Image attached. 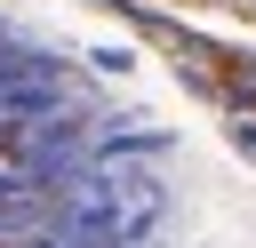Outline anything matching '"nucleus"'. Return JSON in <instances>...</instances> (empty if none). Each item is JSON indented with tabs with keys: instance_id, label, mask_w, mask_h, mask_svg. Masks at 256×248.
Here are the masks:
<instances>
[{
	"instance_id": "nucleus-1",
	"label": "nucleus",
	"mask_w": 256,
	"mask_h": 248,
	"mask_svg": "<svg viewBox=\"0 0 256 248\" xmlns=\"http://www.w3.org/2000/svg\"><path fill=\"white\" fill-rule=\"evenodd\" d=\"M160 192L56 72L0 56V248H152Z\"/></svg>"
}]
</instances>
